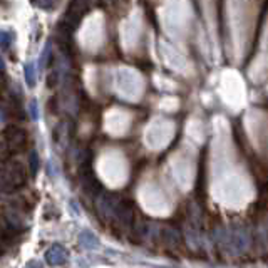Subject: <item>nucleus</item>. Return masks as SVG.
<instances>
[{
    "mask_svg": "<svg viewBox=\"0 0 268 268\" xmlns=\"http://www.w3.org/2000/svg\"><path fill=\"white\" fill-rule=\"evenodd\" d=\"M0 143L5 146L10 155H15V153H21L25 149L27 134L25 131H22V129L15 128V126H9V128L3 131L2 136H0Z\"/></svg>",
    "mask_w": 268,
    "mask_h": 268,
    "instance_id": "nucleus-1",
    "label": "nucleus"
},
{
    "mask_svg": "<svg viewBox=\"0 0 268 268\" xmlns=\"http://www.w3.org/2000/svg\"><path fill=\"white\" fill-rule=\"evenodd\" d=\"M10 42H12V39L9 34L0 32V47H2V49H7V47L10 45Z\"/></svg>",
    "mask_w": 268,
    "mask_h": 268,
    "instance_id": "nucleus-2",
    "label": "nucleus"
},
{
    "mask_svg": "<svg viewBox=\"0 0 268 268\" xmlns=\"http://www.w3.org/2000/svg\"><path fill=\"white\" fill-rule=\"evenodd\" d=\"M37 166H39V159H37V155L32 153V173L37 171Z\"/></svg>",
    "mask_w": 268,
    "mask_h": 268,
    "instance_id": "nucleus-3",
    "label": "nucleus"
}]
</instances>
